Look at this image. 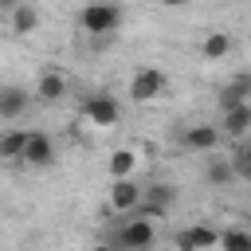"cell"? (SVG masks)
<instances>
[{"label": "cell", "instance_id": "6da1fadb", "mask_svg": "<svg viewBox=\"0 0 251 251\" xmlns=\"http://www.w3.org/2000/svg\"><path fill=\"white\" fill-rule=\"evenodd\" d=\"M122 20H126V12L114 8V4H86L78 12V24H82V31L90 39H114V31L122 27Z\"/></svg>", "mask_w": 251, "mask_h": 251}, {"label": "cell", "instance_id": "7a4b0ae2", "mask_svg": "<svg viewBox=\"0 0 251 251\" xmlns=\"http://www.w3.org/2000/svg\"><path fill=\"white\" fill-rule=\"evenodd\" d=\"M169 90V75L161 71V67H137L133 71V78H129V102H137V106H145V102H157L161 94Z\"/></svg>", "mask_w": 251, "mask_h": 251}, {"label": "cell", "instance_id": "3957f363", "mask_svg": "<svg viewBox=\"0 0 251 251\" xmlns=\"http://www.w3.org/2000/svg\"><path fill=\"white\" fill-rule=\"evenodd\" d=\"M153 239H157V227L149 224V220H137V216H126V224H122V231H118V251H149L153 247Z\"/></svg>", "mask_w": 251, "mask_h": 251}, {"label": "cell", "instance_id": "277c9868", "mask_svg": "<svg viewBox=\"0 0 251 251\" xmlns=\"http://www.w3.org/2000/svg\"><path fill=\"white\" fill-rule=\"evenodd\" d=\"M82 118H86L90 126H118L122 106H118V98H110L106 90H98V94H86V102H82Z\"/></svg>", "mask_w": 251, "mask_h": 251}, {"label": "cell", "instance_id": "5b68a950", "mask_svg": "<svg viewBox=\"0 0 251 251\" xmlns=\"http://www.w3.org/2000/svg\"><path fill=\"white\" fill-rule=\"evenodd\" d=\"M180 145H184L188 153H216V149H220V129L208 126V122H196V126H188V129L180 133Z\"/></svg>", "mask_w": 251, "mask_h": 251}, {"label": "cell", "instance_id": "8992f818", "mask_svg": "<svg viewBox=\"0 0 251 251\" xmlns=\"http://www.w3.org/2000/svg\"><path fill=\"white\" fill-rule=\"evenodd\" d=\"M137 204H141V184L129 176V180H114L110 184V208L118 212V216H133L137 212Z\"/></svg>", "mask_w": 251, "mask_h": 251}, {"label": "cell", "instance_id": "52a82bcc", "mask_svg": "<svg viewBox=\"0 0 251 251\" xmlns=\"http://www.w3.org/2000/svg\"><path fill=\"white\" fill-rule=\"evenodd\" d=\"M55 161V141L39 129H27V145H24V165H35V169H47Z\"/></svg>", "mask_w": 251, "mask_h": 251}, {"label": "cell", "instance_id": "ba28073f", "mask_svg": "<svg viewBox=\"0 0 251 251\" xmlns=\"http://www.w3.org/2000/svg\"><path fill=\"white\" fill-rule=\"evenodd\" d=\"M216 129H220V137H235V141H243V137L251 133V102H243V106H235V110H224Z\"/></svg>", "mask_w": 251, "mask_h": 251}, {"label": "cell", "instance_id": "9c48e42d", "mask_svg": "<svg viewBox=\"0 0 251 251\" xmlns=\"http://www.w3.org/2000/svg\"><path fill=\"white\" fill-rule=\"evenodd\" d=\"M216 102H220V114H224V110H235V106H243V102H251V71H243V75H235L231 82H224L220 94H216Z\"/></svg>", "mask_w": 251, "mask_h": 251}, {"label": "cell", "instance_id": "30bf717a", "mask_svg": "<svg viewBox=\"0 0 251 251\" xmlns=\"http://www.w3.org/2000/svg\"><path fill=\"white\" fill-rule=\"evenodd\" d=\"M31 106V94L24 90V86H12V82H4L0 86V118L4 122H16V118H24V110Z\"/></svg>", "mask_w": 251, "mask_h": 251}, {"label": "cell", "instance_id": "8fae6325", "mask_svg": "<svg viewBox=\"0 0 251 251\" xmlns=\"http://www.w3.org/2000/svg\"><path fill=\"white\" fill-rule=\"evenodd\" d=\"M63 94H67V78H63L59 71H47V75H39V82H35V102H43V106H55Z\"/></svg>", "mask_w": 251, "mask_h": 251}, {"label": "cell", "instance_id": "7c38bea8", "mask_svg": "<svg viewBox=\"0 0 251 251\" xmlns=\"http://www.w3.org/2000/svg\"><path fill=\"white\" fill-rule=\"evenodd\" d=\"M39 27V8L31 4H12V31L16 35H31Z\"/></svg>", "mask_w": 251, "mask_h": 251}, {"label": "cell", "instance_id": "4fadbf2b", "mask_svg": "<svg viewBox=\"0 0 251 251\" xmlns=\"http://www.w3.org/2000/svg\"><path fill=\"white\" fill-rule=\"evenodd\" d=\"M227 51H231V35H227V31H208L204 43H200V55H204L208 63H220Z\"/></svg>", "mask_w": 251, "mask_h": 251}, {"label": "cell", "instance_id": "5bb4252c", "mask_svg": "<svg viewBox=\"0 0 251 251\" xmlns=\"http://www.w3.org/2000/svg\"><path fill=\"white\" fill-rule=\"evenodd\" d=\"M133 169H137V153L133 149H114L110 153V176L114 180H129Z\"/></svg>", "mask_w": 251, "mask_h": 251}, {"label": "cell", "instance_id": "9a60e30c", "mask_svg": "<svg viewBox=\"0 0 251 251\" xmlns=\"http://www.w3.org/2000/svg\"><path fill=\"white\" fill-rule=\"evenodd\" d=\"M24 145H27V129H8V133H0V157H4V161H24Z\"/></svg>", "mask_w": 251, "mask_h": 251}, {"label": "cell", "instance_id": "2e32d148", "mask_svg": "<svg viewBox=\"0 0 251 251\" xmlns=\"http://www.w3.org/2000/svg\"><path fill=\"white\" fill-rule=\"evenodd\" d=\"M216 247L220 251H251V231L247 227H227V231H220Z\"/></svg>", "mask_w": 251, "mask_h": 251}, {"label": "cell", "instance_id": "e0dca14e", "mask_svg": "<svg viewBox=\"0 0 251 251\" xmlns=\"http://www.w3.org/2000/svg\"><path fill=\"white\" fill-rule=\"evenodd\" d=\"M188 231V239H192V247L196 251H208V247H216L220 243V231L216 227H208V224H192V227H184Z\"/></svg>", "mask_w": 251, "mask_h": 251}, {"label": "cell", "instance_id": "ac0fdd59", "mask_svg": "<svg viewBox=\"0 0 251 251\" xmlns=\"http://www.w3.org/2000/svg\"><path fill=\"white\" fill-rule=\"evenodd\" d=\"M231 173L239 180H251V141H243L235 153H231Z\"/></svg>", "mask_w": 251, "mask_h": 251}, {"label": "cell", "instance_id": "d6986e66", "mask_svg": "<svg viewBox=\"0 0 251 251\" xmlns=\"http://www.w3.org/2000/svg\"><path fill=\"white\" fill-rule=\"evenodd\" d=\"M208 180H212V184H231V180H235L231 161H216V157H212V161H208Z\"/></svg>", "mask_w": 251, "mask_h": 251}, {"label": "cell", "instance_id": "ffe728a7", "mask_svg": "<svg viewBox=\"0 0 251 251\" xmlns=\"http://www.w3.org/2000/svg\"><path fill=\"white\" fill-rule=\"evenodd\" d=\"M173 243H176V251H196V247H192V239H188V231H176V235H173Z\"/></svg>", "mask_w": 251, "mask_h": 251}, {"label": "cell", "instance_id": "44dd1931", "mask_svg": "<svg viewBox=\"0 0 251 251\" xmlns=\"http://www.w3.org/2000/svg\"><path fill=\"white\" fill-rule=\"evenodd\" d=\"M90 251H118V247H114V243H94Z\"/></svg>", "mask_w": 251, "mask_h": 251}, {"label": "cell", "instance_id": "7402d4cb", "mask_svg": "<svg viewBox=\"0 0 251 251\" xmlns=\"http://www.w3.org/2000/svg\"><path fill=\"white\" fill-rule=\"evenodd\" d=\"M247 231H251V224H247Z\"/></svg>", "mask_w": 251, "mask_h": 251}]
</instances>
